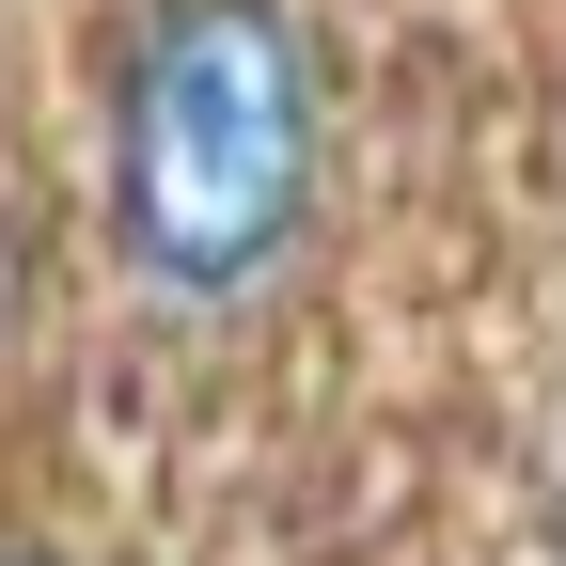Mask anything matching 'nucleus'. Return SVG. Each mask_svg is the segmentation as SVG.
Returning <instances> with one entry per match:
<instances>
[{
	"label": "nucleus",
	"instance_id": "obj_1",
	"mask_svg": "<svg viewBox=\"0 0 566 566\" xmlns=\"http://www.w3.org/2000/svg\"><path fill=\"white\" fill-rule=\"evenodd\" d=\"M331 189V63L300 0H142L111 63V252L174 315H252Z\"/></svg>",
	"mask_w": 566,
	"mask_h": 566
},
{
	"label": "nucleus",
	"instance_id": "obj_3",
	"mask_svg": "<svg viewBox=\"0 0 566 566\" xmlns=\"http://www.w3.org/2000/svg\"><path fill=\"white\" fill-rule=\"evenodd\" d=\"M0 566H63V551H0Z\"/></svg>",
	"mask_w": 566,
	"mask_h": 566
},
{
	"label": "nucleus",
	"instance_id": "obj_2",
	"mask_svg": "<svg viewBox=\"0 0 566 566\" xmlns=\"http://www.w3.org/2000/svg\"><path fill=\"white\" fill-rule=\"evenodd\" d=\"M17 331H32V237L0 221V363H17Z\"/></svg>",
	"mask_w": 566,
	"mask_h": 566
}]
</instances>
